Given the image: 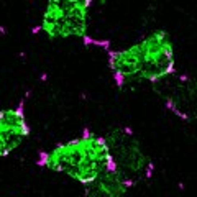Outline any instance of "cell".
<instances>
[{
  "label": "cell",
  "instance_id": "1",
  "mask_svg": "<svg viewBox=\"0 0 197 197\" xmlns=\"http://www.w3.org/2000/svg\"><path fill=\"white\" fill-rule=\"evenodd\" d=\"M109 67L118 87L141 82L155 84L177 72L176 51L166 30H155L122 49L109 51Z\"/></svg>",
  "mask_w": 197,
  "mask_h": 197
},
{
  "label": "cell",
  "instance_id": "2",
  "mask_svg": "<svg viewBox=\"0 0 197 197\" xmlns=\"http://www.w3.org/2000/svg\"><path fill=\"white\" fill-rule=\"evenodd\" d=\"M38 164L58 174H64L84 187L110 171L105 140L92 130H84L79 136L58 143L41 153Z\"/></svg>",
  "mask_w": 197,
  "mask_h": 197
},
{
  "label": "cell",
  "instance_id": "3",
  "mask_svg": "<svg viewBox=\"0 0 197 197\" xmlns=\"http://www.w3.org/2000/svg\"><path fill=\"white\" fill-rule=\"evenodd\" d=\"M110 171L128 190L146 182L155 174V163L144 150L138 135L128 125H115L105 135Z\"/></svg>",
  "mask_w": 197,
  "mask_h": 197
},
{
  "label": "cell",
  "instance_id": "4",
  "mask_svg": "<svg viewBox=\"0 0 197 197\" xmlns=\"http://www.w3.org/2000/svg\"><path fill=\"white\" fill-rule=\"evenodd\" d=\"M90 0H49L39 23L49 39L85 38L89 31Z\"/></svg>",
  "mask_w": 197,
  "mask_h": 197
},
{
  "label": "cell",
  "instance_id": "5",
  "mask_svg": "<svg viewBox=\"0 0 197 197\" xmlns=\"http://www.w3.org/2000/svg\"><path fill=\"white\" fill-rule=\"evenodd\" d=\"M151 89L172 115L186 123L197 118V82L192 76L174 72L151 84Z\"/></svg>",
  "mask_w": 197,
  "mask_h": 197
},
{
  "label": "cell",
  "instance_id": "6",
  "mask_svg": "<svg viewBox=\"0 0 197 197\" xmlns=\"http://www.w3.org/2000/svg\"><path fill=\"white\" fill-rule=\"evenodd\" d=\"M30 133L31 130L26 120L23 102L0 110V158H5L20 148Z\"/></svg>",
  "mask_w": 197,
  "mask_h": 197
},
{
  "label": "cell",
  "instance_id": "7",
  "mask_svg": "<svg viewBox=\"0 0 197 197\" xmlns=\"http://www.w3.org/2000/svg\"><path fill=\"white\" fill-rule=\"evenodd\" d=\"M82 197H128V189L112 171H107L97 181L85 186Z\"/></svg>",
  "mask_w": 197,
  "mask_h": 197
}]
</instances>
